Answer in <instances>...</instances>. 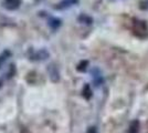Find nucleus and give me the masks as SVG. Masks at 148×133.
<instances>
[{"label":"nucleus","instance_id":"obj_1","mask_svg":"<svg viewBox=\"0 0 148 133\" xmlns=\"http://www.w3.org/2000/svg\"><path fill=\"white\" fill-rule=\"evenodd\" d=\"M134 30H135V33L137 36H139V32H143V36L145 37V36H146L145 33L148 32V28H147L146 22L136 19L135 21H134Z\"/></svg>","mask_w":148,"mask_h":133},{"label":"nucleus","instance_id":"obj_2","mask_svg":"<svg viewBox=\"0 0 148 133\" xmlns=\"http://www.w3.org/2000/svg\"><path fill=\"white\" fill-rule=\"evenodd\" d=\"M77 2H79V0H61L60 2H58L54 6V9H56V10H64V9H68L70 7L75 6Z\"/></svg>","mask_w":148,"mask_h":133},{"label":"nucleus","instance_id":"obj_3","mask_svg":"<svg viewBox=\"0 0 148 133\" xmlns=\"http://www.w3.org/2000/svg\"><path fill=\"white\" fill-rule=\"evenodd\" d=\"M21 5V0H2V6L7 10H16Z\"/></svg>","mask_w":148,"mask_h":133},{"label":"nucleus","instance_id":"obj_4","mask_svg":"<svg viewBox=\"0 0 148 133\" xmlns=\"http://www.w3.org/2000/svg\"><path fill=\"white\" fill-rule=\"evenodd\" d=\"M93 79H94L95 85H99L101 83H103V81H104V79H103V76H102L99 69L93 70Z\"/></svg>","mask_w":148,"mask_h":133},{"label":"nucleus","instance_id":"obj_5","mask_svg":"<svg viewBox=\"0 0 148 133\" xmlns=\"http://www.w3.org/2000/svg\"><path fill=\"white\" fill-rule=\"evenodd\" d=\"M34 57H37L34 58L36 60H44V59H47L49 57V52L47 50H40L34 54Z\"/></svg>","mask_w":148,"mask_h":133},{"label":"nucleus","instance_id":"obj_6","mask_svg":"<svg viewBox=\"0 0 148 133\" xmlns=\"http://www.w3.org/2000/svg\"><path fill=\"white\" fill-rule=\"evenodd\" d=\"M138 127H139V121L135 120L130 123V129H128V133H137L138 132Z\"/></svg>","mask_w":148,"mask_h":133},{"label":"nucleus","instance_id":"obj_7","mask_svg":"<svg viewBox=\"0 0 148 133\" xmlns=\"http://www.w3.org/2000/svg\"><path fill=\"white\" fill-rule=\"evenodd\" d=\"M79 20L82 21V22H84V23H86V25H92L93 23V19L91 17L86 16V14H81L80 17H79Z\"/></svg>","mask_w":148,"mask_h":133},{"label":"nucleus","instance_id":"obj_8","mask_svg":"<svg viewBox=\"0 0 148 133\" xmlns=\"http://www.w3.org/2000/svg\"><path fill=\"white\" fill-rule=\"evenodd\" d=\"M49 25L52 29H56V28H59L60 25H61V20L56 19V18H52V19L50 20Z\"/></svg>","mask_w":148,"mask_h":133},{"label":"nucleus","instance_id":"obj_9","mask_svg":"<svg viewBox=\"0 0 148 133\" xmlns=\"http://www.w3.org/2000/svg\"><path fill=\"white\" fill-rule=\"evenodd\" d=\"M83 95L85 96V99H87V100L92 96V90H91L88 84H86V85L84 87V89H83Z\"/></svg>","mask_w":148,"mask_h":133},{"label":"nucleus","instance_id":"obj_10","mask_svg":"<svg viewBox=\"0 0 148 133\" xmlns=\"http://www.w3.org/2000/svg\"><path fill=\"white\" fill-rule=\"evenodd\" d=\"M10 54H11V53H10L9 51H7V50L3 51V52H2L1 54H0V67H1L2 64H3V62H5L7 59L9 58V56H10Z\"/></svg>","mask_w":148,"mask_h":133},{"label":"nucleus","instance_id":"obj_11","mask_svg":"<svg viewBox=\"0 0 148 133\" xmlns=\"http://www.w3.org/2000/svg\"><path fill=\"white\" fill-rule=\"evenodd\" d=\"M88 64V61H83V62H81V64H79V67H77V70L79 71H85L86 70V67L85 65H87Z\"/></svg>","mask_w":148,"mask_h":133},{"label":"nucleus","instance_id":"obj_12","mask_svg":"<svg viewBox=\"0 0 148 133\" xmlns=\"http://www.w3.org/2000/svg\"><path fill=\"white\" fill-rule=\"evenodd\" d=\"M86 133H97V130H96V127H88V130H87Z\"/></svg>","mask_w":148,"mask_h":133}]
</instances>
